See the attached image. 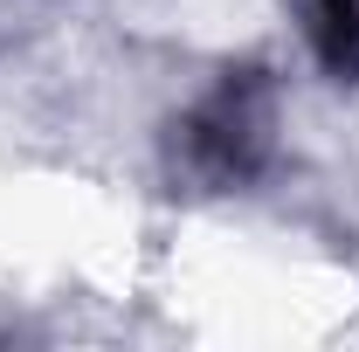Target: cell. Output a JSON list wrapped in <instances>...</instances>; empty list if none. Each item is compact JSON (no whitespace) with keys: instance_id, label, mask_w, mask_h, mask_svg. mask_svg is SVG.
I'll list each match as a JSON object with an SVG mask.
<instances>
[{"instance_id":"cell-1","label":"cell","mask_w":359,"mask_h":352,"mask_svg":"<svg viewBox=\"0 0 359 352\" xmlns=\"http://www.w3.org/2000/svg\"><path fill=\"white\" fill-rule=\"evenodd\" d=\"M263 152V104L242 97V90H222L201 118H194V159L215 180H242Z\"/></svg>"},{"instance_id":"cell-2","label":"cell","mask_w":359,"mask_h":352,"mask_svg":"<svg viewBox=\"0 0 359 352\" xmlns=\"http://www.w3.org/2000/svg\"><path fill=\"white\" fill-rule=\"evenodd\" d=\"M311 48L332 76H359V0H304Z\"/></svg>"}]
</instances>
